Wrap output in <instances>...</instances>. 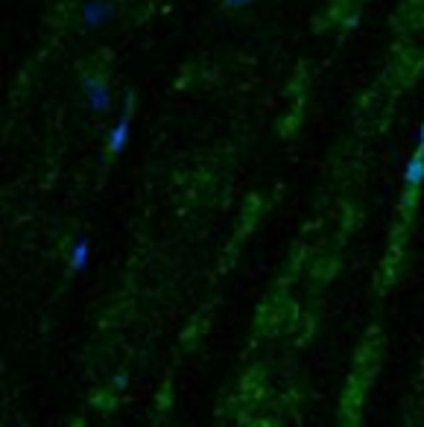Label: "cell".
Masks as SVG:
<instances>
[{
	"instance_id": "obj_1",
	"label": "cell",
	"mask_w": 424,
	"mask_h": 427,
	"mask_svg": "<svg viewBox=\"0 0 424 427\" xmlns=\"http://www.w3.org/2000/svg\"><path fill=\"white\" fill-rule=\"evenodd\" d=\"M135 103H138L135 91H126L123 112H121V117H117V126L112 129V138H108V152H112V156H121L126 141H129V123H132V114H135Z\"/></svg>"
},
{
	"instance_id": "obj_2",
	"label": "cell",
	"mask_w": 424,
	"mask_h": 427,
	"mask_svg": "<svg viewBox=\"0 0 424 427\" xmlns=\"http://www.w3.org/2000/svg\"><path fill=\"white\" fill-rule=\"evenodd\" d=\"M117 15V6L108 3V0H88L82 6V24L88 29H97V27H105L108 21H114Z\"/></svg>"
},
{
	"instance_id": "obj_3",
	"label": "cell",
	"mask_w": 424,
	"mask_h": 427,
	"mask_svg": "<svg viewBox=\"0 0 424 427\" xmlns=\"http://www.w3.org/2000/svg\"><path fill=\"white\" fill-rule=\"evenodd\" d=\"M82 88H85V97H88L91 112L100 114L112 106V91H108V85L103 80H97V76H82Z\"/></svg>"
},
{
	"instance_id": "obj_4",
	"label": "cell",
	"mask_w": 424,
	"mask_h": 427,
	"mask_svg": "<svg viewBox=\"0 0 424 427\" xmlns=\"http://www.w3.org/2000/svg\"><path fill=\"white\" fill-rule=\"evenodd\" d=\"M421 182H424V152L419 149L416 156L410 158L407 170H404V184H407V193H410V191H416Z\"/></svg>"
},
{
	"instance_id": "obj_5",
	"label": "cell",
	"mask_w": 424,
	"mask_h": 427,
	"mask_svg": "<svg viewBox=\"0 0 424 427\" xmlns=\"http://www.w3.org/2000/svg\"><path fill=\"white\" fill-rule=\"evenodd\" d=\"M88 258H91V243L85 237H79L73 243V249H71V272H73V276L88 267Z\"/></svg>"
},
{
	"instance_id": "obj_6",
	"label": "cell",
	"mask_w": 424,
	"mask_h": 427,
	"mask_svg": "<svg viewBox=\"0 0 424 427\" xmlns=\"http://www.w3.org/2000/svg\"><path fill=\"white\" fill-rule=\"evenodd\" d=\"M126 387H129V375H123V371L112 378V389H114V392H123Z\"/></svg>"
},
{
	"instance_id": "obj_7",
	"label": "cell",
	"mask_w": 424,
	"mask_h": 427,
	"mask_svg": "<svg viewBox=\"0 0 424 427\" xmlns=\"http://www.w3.org/2000/svg\"><path fill=\"white\" fill-rule=\"evenodd\" d=\"M249 3H255V0H223L225 9H240V6H249Z\"/></svg>"
},
{
	"instance_id": "obj_8",
	"label": "cell",
	"mask_w": 424,
	"mask_h": 427,
	"mask_svg": "<svg viewBox=\"0 0 424 427\" xmlns=\"http://www.w3.org/2000/svg\"><path fill=\"white\" fill-rule=\"evenodd\" d=\"M419 149L424 152V123H421V129H419Z\"/></svg>"
}]
</instances>
